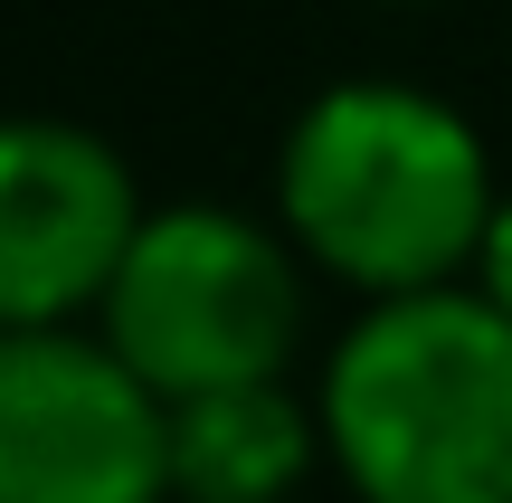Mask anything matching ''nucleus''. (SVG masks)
<instances>
[{
    "label": "nucleus",
    "mask_w": 512,
    "mask_h": 503,
    "mask_svg": "<svg viewBox=\"0 0 512 503\" xmlns=\"http://www.w3.org/2000/svg\"><path fill=\"white\" fill-rule=\"evenodd\" d=\"M313 409L361 503H512V314L475 285L370 304Z\"/></svg>",
    "instance_id": "2"
},
{
    "label": "nucleus",
    "mask_w": 512,
    "mask_h": 503,
    "mask_svg": "<svg viewBox=\"0 0 512 503\" xmlns=\"http://www.w3.org/2000/svg\"><path fill=\"white\" fill-rule=\"evenodd\" d=\"M0 503H171V409L105 333H0Z\"/></svg>",
    "instance_id": "4"
},
{
    "label": "nucleus",
    "mask_w": 512,
    "mask_h": 503,
    "mask_svg": "<svg viewBox=\"0 0 512 503\" xmlns=\"http://www.w3.org/2000/svg\"><path fill=\"white\" fill-rule=\"evenodd\" d=\"M399 10H427V0H399Z\"/></svg>",
    "instance_id": "8"
},
{
    "label": "nucleus",
    "mask_w": 512,
    "mask_h": 503,
    "mask_svg": "<svg viewBox=\"0 0 512 503\" xmlns=\"http://www.w3.org/2000/svg\"><path fill=\"white\" fill-rule=\"evenodd\" d=\"M323 456V409L256 380L171 409V503H285Z\"/></svg>",
    "instance_id": "6"
},
{
    "label": "nucleus",
    "mask_w": 512,
    "mask_h": 503,
    "mask_svg": "<svg viewBox=\"0 0 512 503\" xmlns=\"http://www.w3.org/2000/svg\"><path fill=\"white\" fill-rule=\"evenodd\" d=\"M114 361L143 380L162 409L209 390H256L294 371L304 342V257L285 228L238 219V209H152L114 266L105 304Z\"/></svg>",
    "instance_id": "3"
},
{
    "label": "nucleus",
    "mask_w": 512,
    "mask_h": 503,
    "mask_svg": "<svg viewBox=\"0 0 512 503\" xmlns=\"http://www.w3.org/2000/svg\"><path fill=\"white\" fill-rule=\"evenodd\" d=\"M494 200L503 190L484 133L446 95L389 76L323 86L275 152V209L294 257L361 285L370 304L475 285Z\"/></svg>",
    "instance_id": "1"
},
{
    "label": "nucleus",
    "mask_w": 512,
    "mask_h": 503,
    "mask_svg": "<svg viewBox=\"0 0 512 503\" xmlns=\"http://www.w3.org/2000/svg\"><path fill=\"white\" fill-rule=\"evenodd\" d=\"M475 295L494 304V314H512V190L494 200V228H484V257H475Z\"/></svg>",
    "instance_id": "7"
},
{
    "label": "nucleus",
    "mask_w": 512,
    "mask_h": 503,
    "mask_svg": "<svg viewBox=\"0 0 512 503\" xmlns=\"http://www.w3.org/2000/svg\"><path fill=\"white\" fill-rule=\"evenodd\" d=\"M133 162L67 114H0V333H67L95 314L143 228Z\"/></svg>",
    "instance_id": "5"
}]
</instances>
